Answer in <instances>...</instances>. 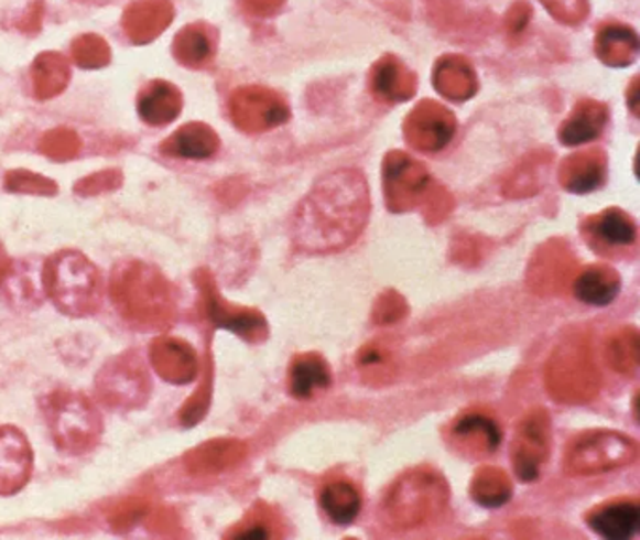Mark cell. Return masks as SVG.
Wrapping results in <instances>:
<instances>
[{"label": "cell", "mask_w": 640, "mask_h": 540, "mask_svg": "<svg viewBox=\"0 0 640 540\" xmlns=\"http://www.w3.org/2000/svg\"><path fill=\"white\" fill-rule=\"evenodd\" d=\"M546 438L549 434H546L545 419L539 421L538 417H533L524 424L522 446L517 451L514 464H517L519 477L524 478L527 483L538 478L539 458L545 453Z\"/></svg>", "instance_id": "26"}, {"label": "cell", "mask_w": 640, "mask_h": 540, "mask_svg": "<svg viewBox=\"0 0 640 540\" xmlns=\"http://www.w3.org/2000/svg\"><path fill=\"white\" fill-rule=\"evenodd\" d=\"M453 434L464 443L476 441V449H485L490 453L500 445V430L496 426V422L482 415L463 417L453 430Z\"/></svg>", "instance_id": "32"}, {"label": "cell", "mask_w": 640, "mask_h": 540, "mask_svg": "<svg viewBox=\"0 0 640 540\" xmlns=\"http://www.w3.org/2000/svg\"><path fill=\"white\" fill-rule=\"evenodd\" d=\"M183 93L173 83L154 79L143 87L138 98V114L149 126H167L183 114Z\"/></svg>", "instance_id": "18"}, {"label": "cell", "mask_w": 640, "mask_h": 540, "mask_svg": "<svg viewBox=\"0 0 640 540\" xmlns=\"http://www.w3.org/2000/svg\"><path fill=\"white\" fill-rule=\"evenodd\" d=\"M322 509L338 526H349L361 510V496L349 483H330L319 497Z\"/></svg>", "instance_id": "28"}, {"label": "cell", "mask_w": 640, "mask_h": 540, "mask_svg": "<svg viewBox=\"0 0 640 540\" xmlns=\"http://www.w3.org/2000/svg\"><path fill=\"white\" fill-rule=\"evenodd\" d=\"M197 285L204 295L205 310L216 327L228 328L231 333H237L242 338L256 339L258 334L265 331V325L261 321L260 314H254L250 310L237 309L220 299L215 283L210 282V277L204 270L197 272Z\"/></svg>", "instance_id": "15"}, {"label": "cell", "mask_w": 640, "mask_h": 540, "mask_svg": "<svg viewBox=\"0 0 640 540\" xmlns=\"http://www.w3.org/2000/svg\"><path fill=\"white\" fill-rule=\"evenodd\" d=\"M609 120V109L599 101L584 100L577 104L575 111L570 115L560 128V141L567 147L584 145L599 138L603 128Z\"/></svg>", "instance_id": "21"}, {"label": "cell", "mask_w": 640, "mask_h": 540, "mask_svg": "<svg viewBox=\"0 0 640 540\" xmlns=\"http://www.w3.org/2000/svg\"><path fill=\"white\" fill-rule=\"evenodd\" d=\"M330 384V371L322 358L306 355L293 363L290 371V389L297 398H308L316 390L327 389Z\"/></svg>", "instance_id": "29"}, {"label": "cell", "mask_w": 640, "mask_h": 540, "mask_svg": "<svg viewBox=\"0 0 640 540\" xmlns=\"http://www.w3.org/2000/svg\"><path fill=\"white\" fill-rule=\"evenodd\" d=\"M368 208L367 183L357 171L330 173L299 207L295 220L299 245L308 250L349 245L365 226Z\"/></svg>", "instance_id": "1"}, {"label": "cell", "mask_w": 640, "mask_h": 540, "mask_svg": "<svg viewBox=\"0 0 640 540\" xmlns=\"http://www.w3.org/2000/svg\"><path fill=\"white\" fill-rule=\"evenodd\" d=\"M72 58L83 69L106 68L111 63V47L102 36L87 32L72 42Z\"/></svg>", "instance_id": "33"}, {"label": "cell", "mask_w": 640, "mask_h": 540, "mask_svg": "<svg viewBox=\"0 0 640 540\" xmlns=\"http://www.w3.org/2000/svg\"><path fill=\"white\" fill-rule=\"evenodd\" d=\"M109 299L117 314L140 333L172 327L177 317V291L162 270L140 259H124L111 269Z\"/></svg>", "instance_id": "2"}, {"label": "cell", "mask_w": 640, "mask_h": 540, "mask_svg": "<svg viewBox=\"0 0 640 540\" xmlns=\"http://www.w3.org/2000/svg\"><path fill=\"white\" fill-rule=\"evenodd\" d=\"M175 20L172 0H133L122 13V29L133 45L160 39Z\"/></svg>", "instance_id": "14"}, {"label": "cell", "mask_w": 640, "mask_h": 540, "mask_svg": "<svg viewBox=\"0 0 640 540\" xmlns=\"http://www.w3.org/2000/svg\"><path fill=\"white\" fill-rule=\"evenodd\" d=\"M29 15H31V13H29ZM26 20H29V23H26L25 26H23V29H26V32H32V31H36V29H39V25H36V23H34V21H32L31 23V18H26ZM32 20H42V8H40L39 12H36V10H34V8H32Z\"/></svg>", "instance_id": "43"}, {"label": "cell", "mask_w": 640, "mask_h": 540, "mask_svg": "<svg viewBox=\"0 0 640 540\" xmlns=\"http://www.w3.org/2000/svg\"><path fill=\"white\" fill-rule=\"evenodd\" d=\"M4 186L12 194L47 195V197H52L58 192L55 181L26 170L8 171L7 176H4Z\"/></svg>", "instance_id": "35"}, {"label": "cell", "mask_w": 640, "mask_h": 540, "mask_svg": "<svg viewBox=\"0 0 640 540\" xmlns=\"http://www.w3.org/2000/svg\"><path fill=\"white\" fill-rule=\"evenodd\" d=\"M145 512L143 505L140 501H130L127 505H122L121 509L115 510L113 520L115 526H127L130 528V523L135 520H140V516Z\"/></svg>", "instance_id": "40"}, {"label": "cell", "mask_w": 640, "mask_h": 540, "mask_svg": "<svg viewBox=\"0 0 640 540\" xmlns=\"http://www.w3.org/2000/svg\"><path fill=\"white\" fill-rule=\"evenodd\" d=\"M445 499L447 496L440 480H434L431 475L415 473L394 488L389 497V510L397 516L400 523L415 526L419 521L431 518L432 512H436Z\"/></svg>", "instance_id": "8"}, {"label": "cell", "mask_w": 640, "mask_h": 540, "mask_svg": "<svg viewBox=\"0 0 640 540\" xmlns=\"http://www.w3.org/2000/svg\"><path fill=\"white\" fill-rule=\"evenodd\" d=\"M605 156L599 151L577 152L565 160L560 179L573 194H588L605 183Z\"/></svg>", "instance_id": "24"}, {"label": "cell", "mask_w": 640, "mask_h": 540, "mask_svg": "<svg viewBox=\"0 0 640 540\" xmlns=\"http://www.w3.org/2000/svg\"><path fill=\"white\" fill-rule=\"evenodd\" d=\"M596 55L607 66L623 68L639 57V36L631 26L609 23L596 36Z\"/></svg>", "instance_id": "23"}, {"label": "cell", "mask_w": 640, "mask_h": 540, "mask_svg": "<svg viewBox=\"0 0 640 540\" xmlns=\"http://www.w3.org/2000/svg\"><path fill=\"white\" fill-rule=\"evenodd\" d=\"M32 90L39 100H53L70 83V64L57 51H44L31 66Z\"/></svg>", "instance_id": "22"}, {"label": "cell", "mask_w": 640, "mask_h": 540, "mask_svg": "<svg viewBox=\"0 0 640 540\" xmlns=\"http://www.w3.org/2000/svg\"><path fill=\"white\" fill-rule=\"evenodd\" d=\"M42 264L36 258L10 259L8 269L0 278V295L15 310L31 312L44 304Z\"/></svg>", "instance_id": "11"}, {"label": "cell", "mask_w": 640, "mask_h": 540, "mask_svg": "<svg viewBox=\"0 0 640 540\" xmlns=\"http://www.w3.org/2000/svg\"><path fill=\"white\" fill-rule=\"evenodd\" d=\"M34 453L25 432L0 424V497L20 494L32 477Z\"/></svg>", "instance_id": "9"}, {"label": "cell", "mask_w": 640, "mask_h": 540, "mask_svg": "<svg viewBox=\"0 0 640 540\" xmlns=\"http://www.w3.org/2000/svg\"><path fill=\"white\" fill-rule=\"evenodd\" d=\"M639 79H633V83H631V88H629V96H631V98H629V107H631V109H633L634 114H637V95H639Z\"/></svg>", "instance_id": "42"}, {"label": "cell", "mask_w": 640, "mask_h": 540, "mask_svg": "<svg viewBox=\"0 0 640 540\" xmlns=\"http://www.w3.org/2000/svg\"><path fill=\"white\" fill-rule=\"evenodd\" d=\"M539 2L554 15V20L567 25H577L588 13L586 0H539Z\"/></svg>", "instance_id": "38"}, {"label": "cell", "mask_w": 640, "mask_h": 540, "mask_svg": "<svg viewBox=\"0 0 640 540\" xmlns=\"http://www.w3.org/2000/svg\"><path fill=\"white\" fill-rule=\"evenodd\" d=\"M122 179L124 176L119 170L98 171L95 175L82 179L79 183H76L74 190H76V194L83 195V197L106 194V192H115V190L121 188Z\"/></svg>", "instance_id": "37"}, {"label": "cell", "mask_w": 640, "mask_h": 540, "mask_svg": "<svg viewBox=\"0 0 640 540\" xmlns=\"http://www.w3.org/2000/svg\"><path fill=\"white\" fill-rule=\"evenodd\" d=\"M173 57L184 68H207L216 57L218 32L204 21L191 23L178 31L173 39Z\"/></svg>", "instance_id": "16"}, {"label": "cell", "mask_w": 640, "mask_h": 540, "mask_svg": "<svg viewBox=\"0 0 640 540\" xmlns=\"http://www.w3.org/2000/svg\"><path fill=\"white\" fill-rule=\"evenodd\" d=\"M40 151L55 162H68L82 151V139L74 130L68 128H55L45 132L40 139Z\"/></svg>", "instance_id": "34"}, {"label": "cell", "mask_w": 640, "mask_h": 540, "mask_svg": "<svg viewBox=\"0 0 640 540\" xmlns=\"http://www.w3.org/2000/svg\"><path fill=\"white\" fill-rule=\"evenodd\" d=\"M8 264H10V256H8L7 248L0 245V278L4 274V270L8 269Z\"/></svg>", "instance_id": "44"}, {"label": "cell", "mask_w": 640, "mask_h": 540, "mask_svg": "<svg viewBox=\"0 0 640 540\" xmlns=\"http://www.w3.org/2000/svg\"><path fill=\"white\" fill-rule=\"evenodd\" d=\"M45 299L72 320L95 315L104 302V277L83 251L58 250L42 264Z\"/></svg>", "instance_id": "3"}, {"label": "cell", "mask_w": 640, "mask_h": 540, "mask_svg": "<svg viewBox=\"0 0 640 540\" xmlns=\"http://www.w3.org/2000/svg\"><path fill=\"white\" fill-rule=\"evenodd\" d=\"M620 290V280L610 269H588L575 283V295L586 304L605 306L615 301Z\"/></svg>", "instance_id": "30"}, {"label": "cell", "mask_w": 640, "mask_h": 540, "mask_svg": "<svg viewBox=\"0 0 640 540\" xmlns=\"http://www.w3.org/2000/svg\"><path fill=\"white\" fill-rule=\"evenodd\" d=\"M455 117L436 101H421L406 119L408 143L419 151L436 152L449 143L455 133Z\"/></svg>", "instance_id": "10"}, {"label": "cell", "mask_w": 640, "mask_h": 540, "mask_svg": "<svg viewBox=\"0 0 640 540\" xmlns=\"http://www.w3.org/2000/svg\"><path fill=\"white\" fill-rule=\"evenodd\" d=\"M95 390L106 408L124 413L145 408L153 395V379L140 353L128 349L109 358L100 368Z\"/></svg>", "instance_id": "5"}, {"label": "cell", "mask_w": 640, "mask_h": 540, "mask_svg": "<svg viewBox=\"0 0 640 540\" xmlns=\"http://www.w3.org/2000/svg\"><path fill=\"white\" fill-rule=\"evenodd\" d=\"M530 20V8L527 4H514L508 15L509 31L520 32Z\"/></svg>", "instance_id": "41"}, {"label": "cell", "mask_w": 640, "mask_h": 540, "mask_svg": "<svg viewBox=\"0 0 640 540\" xmlns=\"http://www.w3.org/2000/svg\"><path fill=\"white\" fill-rule=\"evenodd\" d=\"M239 454H241V446L234 441H210L186 454L184 462L188 472L194 475H204V473L220 472L224 467H228L231 462H237Z\"/></svg>", "instance_id": "27"}, {"label": "cell", "mask_w": 640, "mask_h": 540, "mask_svg": "<svg viewBox=\"0 0 640 540\" xmlns=\"http://www.w3.org/2000/svg\"><path fill=\"white\" fill-rule=\"evenodd\" d=\"M431 176L425 168L412 158L393 152L383 165V188L391 207L408 208L415 205L419 195L425 192Z\"/></svg>", "instance_id": "13"}, {"label": "cell", "mask_w": 640, "mask_h": 540, "mask_svg": "<svg viewBox=\"0 0 640 540\" xmlns=\"http://www.w3.org/2000/svg\"><path fill=\"white\" fill-rule=\"evenodd\" d=\"M242 10L256 18H271L284 7V0H239Z\"/></svg>", "instance_id": "39"}, {"label": "cell", "mask_w": 640, "mask_h": 540, "mask_svg": "<svg viewBox=\"0 0 640 540\" xmlns=\"http://www.w3.org/2000/svg\"><path fill=\"white\" fill-rule=\"evenodd\" d=\"M594 231L599 239L612 246L633 245L637 239V227L633 220L618 208H609L599 214L594 220Z\"/></svg>", "instance_id": "31"}, {"label": "cell", "mask_w": 640, "mask_h": 540, "mask_svg": "<svg viewBox=\"0 0 640 540\" xmlns=\"http://www.w3.org/2000/svg\"><path fill=\"white\" fill-rule=\"evenodd\" d=\"M40 408L58 453L83 456L95 451L102 440V413L89 396L79 390H52L44 396Z\"/></svg>", "instance_id": "4"}, {"label": "cell", "mask_w": 640, "mask_h": 540, "mask_svg": "<svg viewBox=\"0 0 640 540\" xmlns=\"http://www.w3.org/2000/svg\"><path fill=\"white\" fill-rule=\"evenodd\" d=\"M432 76L437 93L447 100H469L477 93L476 69L460 55H445L440 58Z\"/></svg>", "instance_id": "20"}, {"label": "cell", "mask_w": 640, "mask_h": 540, "mask_svg": "<svg viewBox=\"0 0 640 540\" xmlns=\"http://www.w3.org/2000/svg\"><path fill=\"white\" fill-rule=\"evenodd\" d=\"M639 505L612 503L588 516L589 528L607 540H626L639 528Z\"/></svg>", "instance_id": "25"}, {"label": "cell", "mask_w": 640, "mask_h": 540, "mask_svg": "<svg viewBox=\"0 0 640 540\" xmlns=\"http://www.w3.org/2000/svg\"><path fill=\"white\" fill-rule=\"evenodd\" d=\"M370 88L378 100L387 104L406 101L415 95L417 77L400 58L386 55L370 72Z\"/></svg>", "instance_id": "17"}, {"label": "cell", "mask_w": 640, "mask_h": 540, "mask_svg": "<svg viewBox=\"0 0 640 540\" xmlns=\"http://www.w3.org/2000/svg\"><path fill=\"white\" fill-rule=\"evenodd\" d=\"M509 496H511V490H509L508 478L501 477L498 473H485L474 484V499L485 507H500L508 501Z\"/></svg>", "instance_id": "36"}, {"label": "cell", "mask_w": 640, "mask_h": 540, "mask_svg": "<svg viewBox=\"0 0 640 540\" xmlns=\"http://www.w3.org/2000/svg\"><path fill=\"white\" fill-rule=\"evenodd\" d=\"M220 147V139L215 130L204 122H191L175 130L170 138L162 141L160 151L173 158L184 160H207L215 156Z\"/></svg>", "instance_id": "19"}, {"label": "cell", "mask_w": 640, "mask_h": 540, "mask_svg": "<svg viewBox=\"0 0 640 540\" xmlns=\"http://www.w3.org/2000/svg\"><path fill=\"white\" fill-rule=\"evenodd\" d=\"M229 117L247 133H260L284 125L290 111L284 98L265 87H241L229 98Z\"/></svg>", "instance_id": "6"}, {"label": "cell", "mask_w": 640, "mask_h": 540, "mask_svg": "<svg viewBox=\"0 0 640 540\" xmlns=\"http://www.w3.org/2000/svg\"><path fill=\"white\" fill-rule=\"evenodd\" d=\"M149 360L153 365L156 376L172 385H188L196 381L199 374V360H197L194 347L175 338V336H156L149 347Z\"/></svg>", "instance_id": "12"}, {"label": "cell", "mask_w": 640, "mask_h": 540, "mask_svg": "<svg viewBox=\"0 0 640 540\" xmlns=\"http://www.w3.org/2000/svg\"><path fill=\"white\" fill-rule=\"evenodd\" d=\"M637 456V445L629 438L620 434H589L571 446L567 465L571 472L603 473L616 469L633 462Z\"/></svg>", "instance_id": "7"}]
</instances>
